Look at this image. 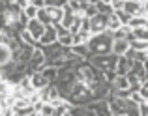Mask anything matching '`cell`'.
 Wrapping results in <instances>:
<instances>
[{
	"instance_id": "cell-1",
	"label": "cell",
	"mask_w": 148,
	"mask_h": 116,
	"mask_svg": "<svg viewBox=\"0 0 148 116\" xmlns=\"http://www.w3.org/2000/svg\"><path fill=\"white\" fill-rule=\"evenodd\" d=\"M90 62L94 66H98L99 69H114L116 71V62H118V55L114 53H105V55H94L90 58Z\"/></svg>"
},
{
	"instance_id": "cell-2",
	"label": "cell",
	"mask_w": 148,
	"mask_h": 116,
	"mask_svg": "<svg viewBox=\"0 0 148 116\" xmlns=\"http://www.w3.org/2000/svg\"><path fill=\"white\" fill-rule=\"evenodd\" d=\"M47 66V56H45V53H43V49H36L34 51V55L32 58L28 60V64H26V73L28 75H32V73H36V71H41V69Z\"/></svg>"
},
{
	"instance_id": "cell-3",
	"label": "cell",
	"mask_w": 148,
	"mask_h": 116,
	"mask_svg": "<svg viewBox=\"0 0 148 116\" xmlns=\"http://www.w3.org/2000/svg\"><path fill=\"white\" fill-rule=\"evenodd\" d=\"M109 25V15L107 13H98L94 17H90V32L92 34H101L107 30Z\"/></svg>"
},
{
	"instance_id": "cell-4",
	"label": "cell",
	"mask_w": 148,
	"mask_h": 116,
	"mask_svg": "<svg viewBox=\"0 0 148 116\" xmlns=\"http://www.w3.org/2000/svg\"><path fill=\"white\" fill-rule=\"evenodd\" d=\"M130 49H131V41L127 40V38H116V40L112 41V53L118 55V56L126 55Z\"/></svg>"
},
{
	"instance_id": "cell-5",
	"label": "cell",
	"mask_w": 148,
	"mask_h": 116,
	"mask_svg": "<svg viewBox=\"0 0 148 116\" xmlns=\"http://www.w3.org/2000/svg\"><path fill=\"white\" fill-rule=\"evenodd\" d=\"M26 28L32 32V36L36 38V40H40V38L45 34V30H47V25H43V23L36 17V19H30V23H28V26H26Z\"/></svg>"
},
{
	"instance_id": "cell-6",
	"label": "cell",
	"mask_w": 148,
	"mask_h": 116,
	"mask_svg": "<svg viewBox=\"0 0 148 116\" xmlns=\"http://www.w3.org/2000/svg\"><path fill=\"white\" fill-rule=\"evenodd\" d=\"M30 83H32V86L36 88V90H41V88H45V86H49V81H47V77L43 75L41 71H36V73H32L30 75Z\"/></svg>"
},
{
	"instance_id": "cell-7",
	"label": "cell",
	"mask_w": 148,
	"mask_h": 116,
	"mask_svg": "<svg viewBox=\"0 0 148 116\" xmlns=\"http://www.w3.org/2000/svg\"><path fill=\"white\" fill-rule=\"evenodd\" d=\"M54 41H58L56 28H54V25H47V30H45V34L40 38V43H41V45H49V43H54Z\"/></svg>"
},
{
	"instance_id": "cell-8",
	"label": "cell",
	"mask_w": 148,
	"mask_h": 116,
	"mask_svg": "<svg viewBox=\"0 0 148 116\" xmlns=\"http://www.w3.org/2000/svg\"><path fill=\"white\" fill-rule=\"evenodd\" d=\"M11 60H13V49L8 43H0V66H6Z\"/></svg>"
},
{
	"instance_id": "cell-9",
	"label": "cell",
	"mask_w": 148,
	"mask_h": 116,
	"mask_svg": "<svg viewBox=\"0 0 148 116\" xmlns=\"http://www.w3.org/2000/svg\"><path fill=\"white\" fill-rule=\"evenodd\" d=\"M127 75H135V77H139L141 81H145V79H146V68H145V62H139V60H135Z\"/></svg>"
},
{
	"instance_id": "cell-10",
	"label": "cell",
	"mask_w": 148,
	"mask_h": 116,
	"mask_svg": "<svg viewBox=\"0 0 148 116\" xmlns=\"http://www.w3.org/2000/svg\"><path fill=\"white\" fill-rule=\"evenodd\" d=\"M47 10L51 13V19H53V25L62 23V19H64V8H60V6H47Z\"/></svg>"
},
{
	"instance_id": "cell-11",
	"label": "cell",
	"mask_w": 148,
	"mask_h": 116,
	"mask_svg": "<svg viewBox=\"0 0 148 116\" xmlns=\"http://www.w3.org/2000/svg\"><path fill=\"white\" fill-rule=\"evenodd\" d=\"M122 21H120V17L116 15V11H112L111 15H109V25H107V30H111V32H116L118 28H122Z\"/></svg>"
},
{
	"instance_id": "cell-12",
	"label": "cell",
	"mask_w": 148,
	"mask_h": 116,
	"mask_svg": "<svg viewBox=\"0 0 148 116\" xmlns=\"http://www.w3.org/2000/svg\"><path fill=\"white\" fill-rule=\"evenodd\" d=\"M146 23H148V17H146V15H133V17L130 19V26H131V28L146 26Z\"/></svg>"
},
{
	"instance_id": "cell-13",
	"label": "cell",
	"mask_w": 148,
	"mask_h": 116,
	"mask_svg": "<svg viewBox=\"0 0 148 116\" xmlns=\"http://www.w3.org/2000/svg\"><path fill=\"white\" fill-rule=\"evenodd\" d=\"M38 19H40L43 25H53V19H51V13L47 8H40V11H38Z\"/></svg>"
},
{
	"instance_id": "cell-14",
	"label": "cell",
	"mask_w": 148,
	"mask_h": 116,
	"mask_svg": "<svg viewBox=\"0 0 148 116\" xmlns=\"http://www.w3.org/2000/svg\"><path fill=\"white\" fill-rule=\"evenodd\" d=\"M112 86L114 88H130V79H127V75H116Z\"/></svg>"
},
{
	"instance_id": "cell-15",
	"label": "cell",
	"mask_w": 148,
	"mask_h": 116,
	"mask_svg": "<svg viewBox=\"0 0 148 116\" xmlns=\"http://www.w3.org/2000/svg\"><path fill=\"white\" fill-rule=\"evenodd\" d=\"M133 40H146L148 41V28H146V26L133 28Z\"/></svg>"
},
{
	"instance_id": "cell-16",
	"label": "cell",
	"mask_w": 148,
	"mask_h": 116,
	"mask_svg": "<svg viewBox=\"0 0 148 116\" xmlns=\"http://www.w3.org/2000/svg\"><path fill=\"white\" fill-rule=\"evenodd\" d=\"M131 49H135V51H148V41L146 40H131Z\"/></svg>"
},
{
	"instance_id": "cell-17",
	"label": "cell",
	"mask_w": 148,
	"mask_h": 116,
	"mask_svg": "<svg viewBox=\"0 0 148 116\" xmlns=\"http://www.w3.org/2000/svg\"><path fill=\"white\" fill-rule=\"evenodd\" d=\"M40 116H54V105L51 101H45L43 107H41V113Z\"/></svg>"
},
{
	"instance_id": "cell-18",
	"label": "cell",
	"mask_w": 148,
	"mask_h": 116,
	"mask_svg": "<svg viewBox=\"0 0 148 116\" xmlns=\"http://www.w3.org/2000/svg\"><path fill=\"white\" fill-rule=\"evenodd\" d=\"M23 11L26 13V17H28V19H36V17H38V11H40V8L34 6V4H28V6H26Z\"/></svg>"
},
{
	"instance_id": "cell-19",
	"label": "cell",
	"mask_w": 148,
	"mask_h": 116,
	"mask_svg": "<svg viewBox=\"0 0 148 116\" xmlns=\"http://www.w3.org/2000/svg\"><path fill=\"white\" fill-rule=\"evenodd\" d=\"M98 10H99V13H107V15H111L112 11H114V8H112V4H105V2H98Z\"/></svg>"
},
{
	"instance_id": "cell-20",
	"label": "cell",
	"mask_w": 148,
	"mask_h": 116,
	"mask_svg": "<svg viewBox=\"0 0 148 116\" xmlns=\"http://www.w3.org/2000/svg\"><path fill=\"white\" fill-rule=\"evenodd\" d=\"M99 10H98V4H86V8H84V15L86 17H94V15H98Z\"/></svg>"
},
{
	"instance_id": "cell-21",
	"label": "cell",
	"mask_w": 148,
	"mask_h": 116,
	"mask_svg": "<svg viewBox=\"0 0 148 116\" xmlns=\"http://www.w3.org/2000/svg\"><path fill=\"white\" fill-rule=\"evenodd\" d=\"M116 15L120 17V21H122V25H130V19L133 17L131 13H127L126 10H116Z\"/></svg>"
},
{
	"instance_id": "cell-22",
	"label": "cell",
	"mask_w": 148,
	"mask_h": 116,
	"mask_svg": "<svg viewBox=\"0 0 148 116\" xmlns=\"http://www.w3.org/2000/svg\"><path fill=\"white\" fill-rule=\"evenodd\" d=\"M58 41H60L64 47H73V34L69 32V34H66V36H62V38H58Z\"/></svg>"
},
{
	"instance_id": "cell-23",
	"label": "cell",
	"mask_w": 148,
	"mask_h": 116,
	"mask_svg": "<svg viewBox=\"0 0 148 116\" xmlns=\"http://www.w3.org/2000/svg\"><path fill=\"white\" fill-rule=\"evenodd\" d=\"M139 111H141V116H148V99L139 103Z\"/></svg>"
},
{
	"instance_id": "cell-24",
	"label": "cell",
	"mask_w": 148,
	"mask_h": 116,
	"mask_svg": "<svg viewBox=\"0 0 148 116\" xmlns=\"http://www.w3.org/2000/svg\"><path fill=\"white\" fill-rule=\"evenodd\" d=\"M124 2H126V0H116V2H112L114 11H116V10H124Z\"/></svg>"
},
{
	"instance_id": "cell-25",
	"label": "cell",
	"mask_w": 148,
	"mask_h": 116,
	"mask_svg": "<svg viewBox=\"0 0 148 116\" xmlns=\"http://www.w3.org/2000/svg\"><path fill=\"white\" fill-rule=\"evenodd\" d=\"M15 4H17V6L21 8V10H25V8H26V6H28V4H30V0H17V2H15Z\"/></svg>"
},
{
	"instance_id": "cell-26",
	"label": "cell",
	"mask_w": 148,
	"mask_h": 116,
	"mask_svg": "<svg viewBox=\"0 0 148 116\" xmlns=\"http://www.w3.org/2000/svg\"><path fill=\"white\" fill-rule=\"evenodd\" d=\"M143 13L148 17V0H143Z\"/></svg>"
},
{
	"instance_id": "cell-27",
	"label": "cell",
	"mask_w": 148,
	"mask_h": 116,
	"mask_svg": "<svg viewBox=\"0 0 148 116\" xmlns=\"http://www.w3.org/2000/svg\"><path fill=\"white\" fill-rule=\"evenodd\" d=\"M141 94H143V98H145V99H148V86H143L141 88Z\"/></svg>"
},
{
	"instance_id": "cell-28",
	"label": "cell",
	"mask_w": 148,
	"mask_h": 116,
	"mask_svg": "<svg viewBox=\"0 0 148 116\" xmlns=\"http://www.w3.org/2000/svg\"><path fill=\"white\" fill-rule=\"evenodd\" d=\"M83 2H88V4H98L99 0H83Z\"/></svg>"
},
{
	"instance_id": "cell-29",
	"label": "cell",
	"mask_w": 148,
	"mask_h": 116,
	"mask_svg": "<svg viewBox=\"0 0 148 116\" xmlns=\"http://www.w3.org/2000/svg\"><path fill=\"white\" fill-rule=\"evenodd\" d=\"M2 2H10V4H15L17 0H2Z\"/></svg>"
},
{
	"instance_id": "cell-30",
	"label": "cell",
	"mask_w": 148,
	"mask_h": 116,
	"mask_svg": "<svg viewBox=\"0 0 148 116\" xmlns=\"http://www.w3.org/2000/svg\"><path fill=\"white\" fill-rule=\"evenodd\" d=\"M145 68H146V77H148V60L145 62Z\"/></svg>"
},
{
	"instance_id": "cell-31",
	"label": "cell",
	"mask_w": 148,
	"mask_h": 116,
	"mask_svg": "<svg viewBox=\"0 0 148 116\" xmlns=\"http://www.w3.org/2000/svg\"><path fill=\"white\" fill-rule=\"evenodd\" d=\"M101 2H105V4H112V0H101Z\"/></svg>"
},
{
	"instance_id": "cell-32",
	"label": "cell",
	"mask_w": 148,
	"mask_h": 116,
	"mask_svg": "<svg viewBox=\"0 0 148 116\" xmlns=\"http://www.w3.org/2000/svg\"><path fill=\"white\" fill-rule=\"evenodd\" d=\"M146 28H148V23H146Z\"/></svg>"
},
{
	"instance_id": "cell-33",
	"label": "cell",
	"mask_w": 148,
	"mask_h": 116,
	"mask_svg": "<svg viewBox=\"0 0 148 116\" xmlns=\"http://www.w3.org/2000/svg\"><path fill=\"white\" fill-rule=\"evenodd\" d=\"M146 56H148V51H146Z\"/></svg>"
}]
</instances>
